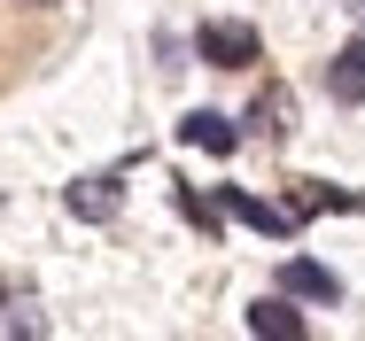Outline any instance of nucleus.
<instances>
[{"mask_svg": "<svg viewBox=\"0 0 365 341\" xmlns=\"http://www.w3.org/2000/svg\"><path fill=\"white\" fill-rule=\"evenodd\" d=\"M327 93H334L342 109H358V101H365V31L342 47V55H334V70H327Z\"/></svg>", "mask_w": 365, "mask_h": 341, "instance_id": "7", "label": "nucleus"}, {"mask_svg": "<svg viewBox=\"0 0 365 341\" xmlns=\"http://www.w3.org/2000/svg\"><path fill=\"white\" fill-rule=\"evenodd\" d=\"M280 287L303 295V303H334V295H342V279L327 272V264H311V256H288V264H280Z\"/></svg>", "mask_w": 365, "mask_h": 341, "instance_id": "5", "label": "nucleus"}, {"mask_svg": "<svg viewBox=\"0 0 365 341\" xmlns=\"http://www.w3.org/2000/svg\"><path fill=\"white\" fill-rule=\"evenodd\" d=\"M195 55L210 70H249L264 55V39H257V23H202V31H195Z\"/></svg>", "mask_w": 365, "mask_h": 341, "instance_id": "1", "label": "nucleus"}, {"mask_svg": "<svg viewBox=\"0 0 365 341\" xmlns=\"http://www.w3.org/2000/svg\"><path fill=\"white\" fill-rule=\"evenodd\" d=\"M225 217H241V225H257V233H272V241H295V233H303L295 202H264V194H241V187H225Z\"/></svg>", "mask_w": 365, "mask_h": 341, "instance_id": "2", "label": "nucleus"}, {"mask_svg": "<svg viewBox=\"0 0 365 341\" xmlns=\"http://www.w3.org/2000/svg\"><path fill=\"white\" fill-rule=\"evenodd\" d=\"M63 202H71V217H86V225H109V217L125 209V187H117V179H78Z\"/></svg>", "mask_w": 365, "mask_h": 341, "instance_id": "4", "label": "nucleus"}, {"mask_svg": "<svg viewBox=\"0 0 365 341\" xmlns=\"http://www.w3.org/2000/svg\"><path fill=\"white\" fill-rule=\"evenodd\" d=\"M179 209H187V217H195L202 233H218V225H225V194H218V202H202L195 187H179Z\"/></svg>", "mask_w": 365, "mask_h": 341, "instance_id": "10", "label": "nucleus"}, {"mask_svg": "<svg viewBox=\"0 0 365 341\" xmlns=\"http://www.w3.org/2000/svg\"><path fill=\"white\" fill-rule=\"evenodd\" d=\"M179 140H187V147H202V155H233V147H241L233 117H218V109H195V117L179 125Z\"/></svg>", "mask_w": 365, "mask_h": 341, "instance_id": "6", "label": "nucleus"}, {"mask_svg": "<svg viewBox=\"0 0 365 341\" xmlns=\"http://www.w3.org/2000/svg\"><path fill=\"white\" fill-rule=\"evenodd\" d=\"M249 334H257V341H303L311 326H303V310H288V303L272 295V303H257V310H249Z\"/></svg>", "mask_w": 365, "mask_h": 341, "instance_id": "8", "label": "nucleus"}, {"mask_svg": "<svg viewBox=\"0 0 365 341\" xmlns=\"http://www.w3.org/2000/svg\"><path fill=\"white\" fill-rule=\"evenodd\" d=\"M295 217H319V209H365V194H342V187H319V179H295L288 187Z\"/></svg>", "mask_w": 365, "mask_h": 341, "instance_id": "9", "label": "nucleus"}, {"mask_svg": "<svg viewBox=\"0 0 365 341\" xmlns=\"http://www.w3.org/2000/svg\"><path fill=\"white\" fill-rule=\"evenodd\" d=\"M249 132L272 140V147L295 132V93H288V85H257V101H249Z\"/></svg>", "mask_w": 365, "mask_h": 341, "instance_id": "3", "label": "nucleus"}]
</instances>
